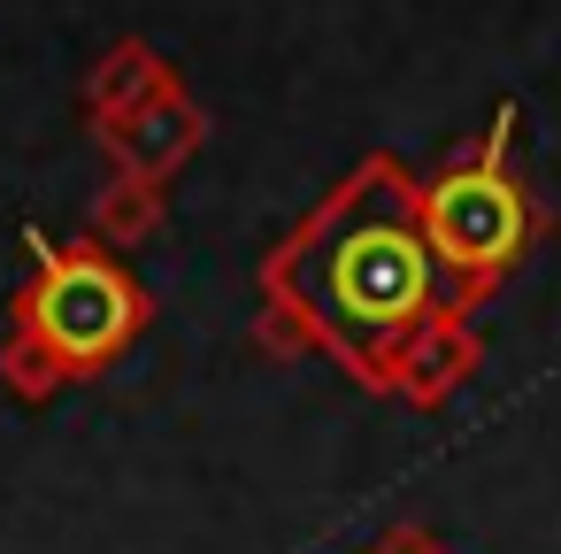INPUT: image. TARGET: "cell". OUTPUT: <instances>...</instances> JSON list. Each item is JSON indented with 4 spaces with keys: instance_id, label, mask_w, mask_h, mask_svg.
<instances>
[{
    "instance_id": "obj_1",
    "label": "cell",
    "mask_w": 561,
    "mask_h": 554,
    "mask_svg": "<svg viewBox=\"0 0 561 554\" xmlns=\"http://www.w3.org/2000/svg\"><path fill=\"white\" fill-rule=\"evenodd\" d=\"M262 293L270 316L331 347L362 385H408L415 354L469 316L423 239V201L400 155L354 162L346 185L270 247Z\"/></svg>"
},
{
    "instance_id": "obj_2",
    "label": "cell",
    "mask_w": 561,
    "mask_h": 554,
    "mask_svg": "<svg viewBox=\"0 0 561 554\" xmlns=\"http://www.w3.org/2000/svg\"><path fill=\"white\" fill-rule=\"evenodd\" d=\"M32 247L39 278L16 301V347H9V377L24 393H39L47 377H93L147 324V293L131 285L124 262H108L101 247H47V239Z\"/></svg>"
},
{
    "instance_id": "obj_3",
    "label": "cell",
    "mask_w": 561,
    "mask_h": 554,
    "mask_svg": "<svg viewBox=\"0 0 561 554\" xmlns=\"http://www.w3.org/2000/svg\"><path fill=\"white\" fill-rule=\"evenodd\" d=\"M423 201V239L446 270V285L461 293V308L484 301V285H500L523 247L538 239V201L507 162V124L492 139H477L469 155H454L431 185H415Z\"/></svg>"
},
{
    "instance_id": "obj_4",
    "label": "cell",
    "mask_w": 561,
    "mask_h": 554,
    "mask_svg": "<svg viewBox=\"0 0 561 554\" xmlns=\"http://www.w3.org/2000/svg\"><path fill=\"white\" fill-rule=\"evenodd\" d=\"M108 132V147L131 162V170H170V162H185L193 147H201V116H193V101H178V93H162V101H147V109H131L124 124H101Z\"/></svg>"
},
{
    "instance_id": "obj_5",
    "label": "cell",
    "mask_w": 561,
    "mask_h": 554,
    "mask_svg": "<svg viewBox=\"0 0 561 554\" xmlns=\"http://www.w3.org/2000/svg\"><path fill=\"white\" fill-rule=\"evenodd\" d=\"M139 93H147V101H154V93H170V86H162V70H154V55H147V47L108 55V70H101V86H93V109L108 116V109L124 101V116H131V101H139Z\"/></svg>"
},
{
    "instance_id": "obj_6",
    "label": "cell",
    "mask_w": 561,
    "mask_h": 554,
    "mask_svg": "<svg viewBox=\"0 0 561 554\" xmlns=\"http://www.w3.org/2000/svg\"><path fill=\"white\" fill-rule=\"evenodd\" d=\"M369 554H446V546H438L431 531H408V523H400V531H385V539H377Z\"/></svg>"
}]
</instances>
